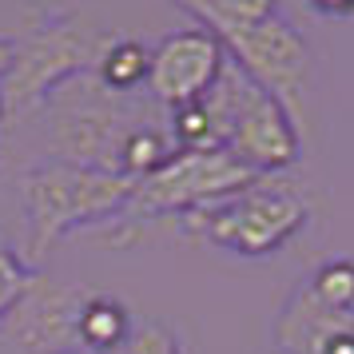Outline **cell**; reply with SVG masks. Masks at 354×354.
Returning <instances> with one entry per match:
<instances>
[{"instance_id":"cell-16","label":"cell","mask_w":354,"mask_h":354,"mask_svg":"<svg viewBox=\"0 0 354 354\" xmlns=\"http://www.w3.org/2000/svg\"><path fill=\"white\" fill-rule=\"evenodd\" d=\"M322 17H354V0H306Z\"/></svg>"},{"instance_id":"cell-19","label":"cell","mask_w":354,"mask_h":354,"mask_svg":"<svg viewBox=\"0 0 354 354\" xmlns=\"http://www.w3.org/2000/svg\"><path fill=\"white\" fill-rule=\"evenodd\" d=\"M0 128H4V104H0Z\"/></svg>"},{"instance_id":"cell-5","label":"cell","mask_w":354,"mask_h":354,"mask_svg":"<svg viewBox=\"0 0 354 354\" xmlns=\"http://www.w3.org/2000/svg\"><path fill=\"white\" fill-rule=\"evenodd\" d=\"M306 223V203L299 192L274 176H263L259 183L243 187L235 195H223L215 203H203L183 215V227L195 239L211 243L219 251H231L239 259H267L287 239L299 235Z\"/></svg>"},{"instance_id":"cell-10","label":"cell","mask_w":354,"mask_h":354,"mask_svg":"<svg viewBox=\"0 0 354 354\" xmlns=\"http://www.w3.org/2000/svg\"><path fill=\"white\" fill-rule=\"evenodd\" d=\"M131 338V310L115 295H88L80 310V351L112 354L128 346Z\"/></svg>"},{"instance_id":"cell-14","label":"cell","mask_w":354,"mask_h":354,"mask_svg":"<svg viewBox=\"0 0 354 354\" xmlns=\"http://www.w3.org/2000/svg\"><path fill=\"white\" fill-rule=\"evenodd\" d=\"M28 279H32V267H28V263H24V259L4 243V235H0V315L17 303L20 295H24Z\"/></svg>"},{"instance_id":"cell-8","label":"cell","mask_w":354,"mask_h":354,"mask_svg":"<svg viewBox=\"0 0 354 354\" xmlns=\"http://www.w3.org/2000/svg\"><path fill=\"white\" fill-rule=\"evenodd\" d=\"M92 290L36 274L17 303L0 315V335L24 354H72L80 351V310Z\"/></svg>"},{"instance_id":"cell-11","label":"cell","mask_w":354,"mask_h":354,"mask_svg":"<svg viewBox=\"0 0 354 354\" xmlns=\"http://www.w3.org/2000/svg\"><path fill=\"white\" fill-rule=\"evenodd\" d=\"M147 68H151V48L131 40V36H115L100 56L96 76L112 92H136L140 84H147Z\"/></svg>"},{"instance_id":"cell-1","label":"cell","mask_w":354,"mask_h":354,"mask_svg":"<svg viewBox=\"0 0 354 354\" xmlns=\"http://www.w3.org/2000/svg\"><path fill=\"white\" fill-rule=\"evenodd\" d=\"M44 112L52 160L120 171V151L128 136L144 124L163 120L167 108H160L151 96L140 100L136 92H112L108 84H100L96 72H84L52 92Z\"/></svg>"},{"instance_id":"cell-7","label":"cell","mask_w":354,"mask_h":354,"mask_svg":"<svg viewBox=\"0 0 354 354\" xmlns=\"http://www.w3.org/2000/svg\"><path fill=\"white\" fill-rule=\"evenodd\" d=\"M207 28V24H203ZM211 32L223 40L227 56L263 84L283 108L290 112L295 128H306V76H310V48L303 32L283 17L263 24H219Z\"/></svg>"},{"instance_id":"cell-2","label":"cell","mask_w":354,"mask_h":354,"mask_svg":"<svg viewBox=\"0 0 354 354\" xmlns=\"http://www.w3.org/2000/svg\"><path fill=\"white\" fill-rule=\"evenodd\" d=\"M104 48L108 40L76 12H60V8L36 12L32 24H24L12 36V60L0 76L4 124H17L28 112L44 108L64 80L96 72Z\"/></svg>"},{"instance_id":"cell-9","label":"cell","mask_w":354,"mask_h":354,"mask_svg":"<svg viewBox=\"0 0 354 354\" xmlns=\"http://www.w3.org/2000/svg\"><path fill=\"white\" fill-rule=\"evenodd\" d=\"M227 64V48L223 40L195 24L183 32L163 36L160 44L151 48V68H147V96L156 100L160 108H179V104H195L215 88L219 72Z\"/></svg>"},{"instance_id":"cell-15","label":"cell","mask_w":354,"mask_h":354,"mask_svg":"<svg viewBox=\"0 0 354 354\" xmlns=\"http://www.w3.org/2000/svg\"><path fill=\"white\" fill-rule=\"evenodd\" d=\"M128 354H183V346H179V338L167 330V326H160V322H144V326H136L128 338V346H124Z\"/></svg>"},{"instance_id":"cell-3","label":"cell","mask_w":354,"mask_h":354,"mask_svg":"<svg viewBox=\"0 0 354 354\" xmlns=\"http://www.w3.org/2000/svg\"><path fill=\"white\" fill-rule=\"evenodd\" d=\"M136 179L68 160H40L20 176V203L28 219V255L40 259L76 227L120 219L131 203Z\"/></svg>"},{"instance_id":"cell-13","label":"cell","mask_w":354,"mask_h":354,"mask_svg":"<svg viewBox=\"0 0 354 354\" xmlns=\"http://www.w3.org/2000/svg\"><path fill=\"white\" fill-rule=\"evenodd\" d=\"M187 12H195V24H263L279 17V0H179Z\"/></svg>"},{"instance_id":"cell-18","label":"cell","mask_w":354,"mask_h":354,"mask_svg":"<svg viewBox=\"0 0 354 354\" xmlns=\"http://www.w3.org/2000/svg\"><path fill=\"white\" fill-rule=\"evenodd\" d=\"M8 60H12V40H0V76H4Z\"/></svg>"},{"instance_id":"cell-17","label":"cell","mask_w":354,"mask_h":354,"mask_svg":"<svg viewBox=\"0 0 354 354\" xmlns=\"http://www.w3.org/2000/svg\"><path fill=\"white\" fill-rule=\"evenodd\" d=\"M319 354H354V326H351V330H338V335H330L326 342H322Z\"/></svg>"},{"instance_id":"cell-4","label":"cell","mask_w":354,"mask_h":354,"mask_svg":"<svg viewBox=\"0 0 354 354\" xmlns=\"http://www.w3.org/2000/svg\"><path fill=\"white\" fill-rule=\"evenodd\" d=\"M203 104L215 124V144L247 167H255L259 176H274L299 160V128L290 112L231 56Z\"/></svg>"},{"instance_id":"cell-12","label":"cell","mask_w":354,"mask_h":354,"mask_svg":"<svg viewBox=\"0 0 354 354\" xmlns=\"http://www.w3.org/2000/svg\"><path fill=\"white\" fill-rule=\"evenodd\" d=\"M303 290L338 319L354 322V259H330L303 283Z\"/></svg>"},{"instance_id":"cell-6","label":"cell","mask_w":354,"mask_h":354,"mask_svg":"<svg viewBox=\"0 0 354 354\" xmlns=\"http://www.w3.org/2000/svg\"><path fill=\"white\" fill-rule=\"evenodd\" d=\"M259 171L235 160L223 147H207V151H176L160 171L136 183L131 203L120 219L144 223L156 215H187V211L215 203L223 195H235L243 187L259 183Z\"/></svg>"}]
</instances>
